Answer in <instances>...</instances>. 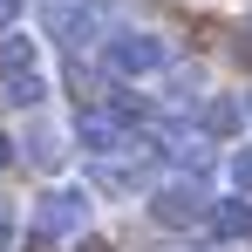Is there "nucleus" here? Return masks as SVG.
<instances>
[{"instance_id":"1","label":"nucleus","mask_w":252,"mask_h":252,"mask_svg":"<svg viewBox=\"0 0 252 252\" xmlns=\"http://www.w3.org/2000/svg\"><path fill=\"white\" fill-rule=\"evenodd\" d=\"M82 225H89V191L82 184H62V191L34 198V246H68V239H82Z\"/></svg>"},{"instance_id":"2","label":"nucleus","mask_w":252,"mask_h":252,"mask_svg":"<svg viewBox=\"0 0 252 252\" xmlns=\"http://www.w3.org/2000/svg\"><path fill=\"white\" fill-rule=\"evenodd\" d=\"M102 62H109V75L143 82V75H164L170 68V41L164 34H143V28H123V34L102 41Z\"/></svg>"},{"instance_id":"3","label":"nucleus","mask_w":252,"mask_h":252,"mask_svg":"<svg viewBox=\"0 0 252 252\" xmlns=\"http://www.w3.org/2000/svg\"><path fill=\"white\" fill-rule=\"evenodd\" d=\"M205 211H211V198H205V184H191V177H170L164 191L150 198V218H157V225H170V232L205 225Z\"/></svg>"},{"instance_id":"4","label":"nucleus","mask_w":252,"mask_h":252,"mask_svg":"<svg viewBox=\"0 0 252 252\" xmlns=\"http://www.w3.org/2000/svg\"><path fill=\"white\" fill-rule=\"evenodd\" d=\"M68 136H75L82 150H95V157H116V150L129 143V136H123V123H116V116H109L102 102H89V109H75V129H68Z\"/></svg>"},{"instance_id":"5","label":"nucleus","mask_w":252,"mask_h":252,"mask_svg":"<svg viewBox=\"0 0 252 252\" xmlns=\"http://www.w3.org/2000/svg\"><path fill=\"white\" fill-rule=\"evenodd\" d=\"M239 129H246L239 95H198V136H211V143H232Z\"/></svg>"},{"instance_id":"6","label":"nucleus","mask_w":252,"mask_h":252,"mask_svg":"<svg viewBox=\"0 0 252 252\" xmlns=\"http://www.w3.org/2000/svg\"><path fill=\"white\" fill-rule=\"evenodd\" d=\"M205 232L211 239H246L252 232V198H211V211H205Z\"/></svg>"},{"instance_id":"7","label":"nucleus","mask_w":252,"mask_h":252,"mask_svg":"<svg viewBox=\"0 0 252 252\" xmlns=\"http://www.w3.org/2000/svg\"><path fill=\"white\" fill-rule=\"evenodd\" d=\"M34 68H41V41L21 34V28H7L0 34V75H34Z\"/></svg>"},{"instance_id":"8","label":"nucleus","mask_w":252,"mask_h":252,"mask_svg":"<svg viewBox=\"0 0 252 252\" xmlns=\"http://www.w3.org/2000/svg\"><path fill=\"white\" fill-rule=\"evenodd\" d=\"M41 95H48L41 68H34V75H0V102H7V109H41Z\"/></svg>"},{"instance_id":"9","label":"nucleus","mask_w":252,"mask_h":252,"mask_svg":"<svg viewBox=\"0 0 252 252\" xmlns=\"http://www.w3.org/2000/svg\"><path fill=\"white\" fill-rule=\"evenodd\" d=\"M28 157H34L41 170H55L62 157H68V129H55V123H34V129H28Z\"/></svg>"},{"instance_id":"10","label":"nucleus","mask_w":252,"mask_h":252,"mask_svg":"<svg viewBox=\"0 0 252 252\" xmlns=\"http://www.w3.org/2000/svg\"><path fill=\"white\" fill-rule=\"evenodd\" d=\"M198 89H205V75H198V68H170L164 95H170V102H198Z\"/></svg>"},{"instance_id":"11","label":"nucleus","mask_w":252,"mask_h":252,"mask_svg":"<svg viewBox=\"0 0 252 252\" xmlns=\"http://www.w3.org/2000/svg\"><path fill=\"white\" fill-rule=\"evenodd\" d=\"M232 184H239V198H252V143L232 150Z\"/></svg>"},{"instance_id":"12","label":"nucleus","mask_w":252,"mask_h":252,"mask_svg":"<svg viewBox=\"0 0 252 252\" xmlns=\"http://www.w3.org/2000/svg\"><path fill=\"white\" fill-rule=\"evenodd\" d=\"M14 232H21V211H14V198H0V252L14 246Z\"/></svg>"},{"instance_id":"13","label":"nucleus","mask_w":252,"mask_h":252,"mask_svg":"<svg viewBox=\"0 0 252 252\" xmlns=\"http://www.w3.org/2000/svg\"><path fill=\"white\" fill-rule=\"evenodd\" d=\"M14 14H21V0H0V34L14 28Z\"/></svg>"},{"instance_id":"14","label":"nucleus","mask_w":252,"mask_h":252,"mask_svg":"<svg viewBox=\"0 0 252 252\" xmlns=\"http://www.w3.org/2000/svg\"><path fill=\"white\" fill-rule=\"evenodd\" d=\"M7 164H14V136H0V170H7Z\"/></svg>"},{"instance_id":"15","label":"nucleus","mask_w":252,"mask_h":252,"mask_svg":"<svg viewBox=\"0 0 252 252\" xmlns=\"http://www.w3.org/2000/svg\"><path fill=\"white\" fill-rule=\"evenodd\" d=\"M75 252H109V246H102V239H75Z\"/></svg>"},{"instance_id":"16","label":"nucleus","mask_w":252,"mask_h":252,"mask_svg":"<svg viewBox=\"0 0 252 252\" xmlns=\"http://www.w3.org/2000/svg\"><path fill=\"white\" fill-rule=\"evenodd\" d=\"M239 109H246V116H252V102H239Z\"/></svg>"}]
</instances>
